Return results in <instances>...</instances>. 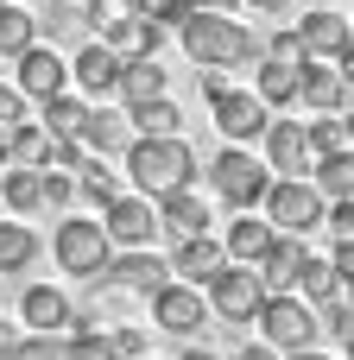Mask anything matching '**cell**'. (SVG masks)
I'll return each instance as SVG.
<instances>
[{
    "label": "cell",
    "mask_w": 354,
    "mask_h": 360,
    "mask_svg": "<svg viewBox=\"0 0 354 360\" xmlns=\"http://www.w3.org/2000/svg\"><path fill=\"white\" fill-rule=\"evenodd\" d=\"M203 316H209V297H203L196 285L165 278V285L152 291V323H158L165 335H177V342H190V335L203 329Z\"/></svg>",
    "instance_id": "11"
},
{
    "label": "cell",
    "mask_w": 354,
    "mask_h": 360,
    "mask_svg": "<svg viewBox=\"0 0 354 360\" xmlns=\"http://www.w3.org/2000/svg\"><path fill=\"white\" fill-rule=\"evenodd\" d=\"M127 6H133L139 19H158V25H177V19H184V13H190L196 0H127Z\"/></svg>",
    "instance_id": "39"
},
{
    "label": "cell",
    "mask_w": 354,
    "mask_h": 360,
    "mask_svg": "<svg viewBox=\"0 0 354 360\" xmlns=\"http://www.w3.org/2000/svg\"><path fill=\"white\" fill-rule=\"evenodd\" d=\"M38 259V234L25 221H0V272H25Z\"/></svg>",
    "instance_id": "28"
},
{
    "label": "cell",
    "mask_w": 354,
    "mask_h": 360,
    "mask_svg": "<svg viewBox=\"0 0 354 360\" xmlns=\"http://www.w3.org/2000/svg\"><path fill=\"white\" fill-rule=\"evenodd\" d=\"M38 25L51 32V44H63V38H82V32H89V19H82V0H51V6L38 13Z\"/></svg>",
    "instance_id": "31"
},
{
    "label": "cell",
    "mask_w": 354,
    "mask_h": 360,
    "mask_svg": "<svg viewBox=\"0 0 354 360\" xmlns=\"http://www.w3.org/2000/svg\"><path fill=\"white\" fill-rule=\"evenodd\" d=\"M127 177H133L139 196L158 202V196L196 184V152L177 133H139V139H127Z\"/></svg>",
    "instance_id": "2"
},
{
    "label": "cell",
    "mask_w": 354,
    "mask_h": 360,
    "mask_svg": "<svg viewBox=\"0 0 354 360\" xmlns=\"http://www.w3.org/2000/svg\"><path fill=\"white\" fill-rule=\"evenodd\" d=\"M108 342H114V354H120V360H139V354H146V335H139V329H114Z\"/></svg>",
    "instance_id": "43"
},
{
    "label": "cell",
    "mask_w": 354,
    "mask_h": 360,
    "mask_svg": "<svg viewBox=\"0 0 354 360\" xmlns=\"http://www.w3.org/2000/svg\"><path fill=\"white\" fill-rule=\"evenodd\" d=\"M70 310H76V304H70L63 291H51V285H32V291L19 297V316H25L38 335H57V329H70Z\"/></svg>",
    "instance_id": "22"
},
{
    "label": "cell",
    "mask_w": 354,
    "mask_h": 360,
    "mask_svg": "<svg viewBox=\"0 0 354 360\" xmlns=\"http://www.w3.org/2000/svg\"><path fill=\"white\" fill-rule=\"evenodd\" d=\"M298 38H304V57H323V63H336V57H342V44L354 38V25L336 13V6H310V13L298 19Z\"/></svg>",
    "instance_id": "15"
},
{
    "label": "cell",
    "mask_w": 354,
    "mask_h": 360,
    "mask_svg": "<svg viewBox=\"0 0 354 360\" xmlns=\"http://www.w3.org/2000/svg\"><path fill=\"white\" fill-rule=\"evenodd\" d=\"M342 139H348V146H354V108H348V114H342Z\"/></svg>",
    "instance_id": "48"
},
{
    "label": "cell",
    "mask_w": 354,
    "mask_h": 360,
    "mask_svg": "<svg viewBox=\"0 0 354 360\" xmlns=\"http://www.w3.org/2000/svg\"><path fill=\"white\" fill-rule=\"evenodd\" d=\"M6 342H13V335H6V323H0V348H6Z\"/></svg>",
    "instance_id": "53"
},
{
    "label": "cell",
    "mask_w": 354,
    "mask_h": 360,
    "mask_svg": "<svg viewBox=\"0 0 354 360\" xmlns=\"http://www.w3.org/2000/svg\"><path fill=\"white\" fill-rule=\"evenodd\" d=\"M196 6H215V13H228V6H234V0H196Z\"/></svg>",
    "instance_id": "51"
},
{
    "label": "cell",
    "mask_w": 354,
    "mask_h": 360,
    "mask_svg": "<svg viewBox=\"0 0 354 360\" xmlns=\"http://www.w3.org/2000/svg\"><path fill=\"white\" fill-rule=\"evenodd\" d=\"M76 146H82V152H101V158H108V152H127V120L108 114V108H89L82 127H76Z\"/></svg>",
    "instance_id": "23"
},
{
    "label": "cell",
    "mask_w": 354,
    "mask_h": 360,
    "mask_svg": "<svg viewBox=\"0 0 354 360\" xmlns=\"http://www.w3.org/2000/svg\"><path fill=\"white\" fill-rule=\"evenodd\" d=\"M57 89H70V63L57 57V44L19 51V95H25V101H44V95H57Z\"/></svg>",
    "instance_id": "14"
},
{
    "label": "cell",
    "mask_w": 354,
    "mask_h": 360,
    "mask_svg": "<svg viewBox=\"0 0 354 360\" xmlns=\"http://www.w3.org/2000/svg\"><path fill=\"white\" fill-rule=\"evenodd\" d=\"M44 152V127L38 120H13L6 127V165H38Z\"/></svg>",
    "instance_id": "32"
},
{
    "label": "cell",
    "mask_w": 354,
    "mask_h": 360,
    "mask_svg": "<svg viewBox=\"0 0 354 360\" xmlns=\"http://www.w3.org/2000/svg\"><path fill=\"white\" fill-rule=\"evenodd\" d=\"M0 360H63V342H57V335H38V329H32V335L6 342V348H0Z\"/></svg>",
    "instance_id": "37"
},
{
    "label": "cell",
    "mask_w": 354,
    "mask_h": 360,
    "mask_svg": "<svg viewBox=\"0 0 354 360\" xmlns=\"http://www.w3.org/2000/svg\"><path fill=\"white\" fill-rule=\"evenodd\" d=\"M279 360H323L317 348H291V354H279Z\"/></svg>",
    "instance_id": "47"
},
{
    "label": "cell",
    "mask_w": 354,
    "mask_h": 360,
    "mask_svg": "<svg viewBox=\"0 0 354 360\" xmlns=\"http://www.w3.org/2000/svg\"><path fill=\"white\" fill-rule=\"evenodd\" d=\"M177 38H184V51H190L203 70H241V63H260V38H253L241 19L215 13V6H190V13L177 19Z\"/></svg>",
    "instance_id": "1"
},
{
    "label": "cell",
    "mask_w": 354,
    "mask_h": 360,
    "mask_svg": "<svg viewBox=\"0 0 354 360\" xmlns=\"http://www.w3.org/2000/svg\"><path fill=\"white\" fill-rule=\"evenodd\" d=\"M70 202H76V177L70 171H44V209H70Z\"/></svg>",
    "instance_id": "41"
},
{
    "label": "cell",
    "mask_w": 354,
    "mask_h": 360,
    "mask_svg": "<svg viewBox=\"0 0 354 360\" xmlns=\"http://www.w3.org/2000/svg\"><path fill=\"white\" fill-rule=\"evenodd\" d=\"M209 190L241 215V209H260V202H266L272 171H266L247 146H222V152H215V165H209Z\"/></svg>",
    "instance_id": "4"
},
{
    "label": "cell",
    "mask_w": 354,
    "mask_h": 360,
    "mask_svg": "<svg viewBox=\"0 0 354 360\" xmlns=\"http://www.w3.org/2000/svg\"><path fill=\"white\" fill-rule=\"evenodd\" d=\"M304 139H310V158H329V152H342L348 139H342V114H317L310 127H304Z\"/></svg>",
    "instance_id": "34"
},
{
    "label": "cell",
    "mask_w": 354,
    "mask_h": 360,
    "mask_svg": "<svg viewBox=\"0 0 354 360\" xmlns=\"http://www.w3.org/2000/svg\"><path fill=\"white\" fill-rule=\"evenodd\" d=\"M0 165H6V127H0Z\"/></svg>",
    "instance_id": "52"
},
{
    "label": "cell",
    "mask_w": 354,
    "mask_h": 360,
    "mask_svg": "<svg viewBox=\"0 0 354 360\" xmlns=\"http://www.w3.org/2000/svg\"><path fill=\"white\" fill-rule=\"evenodd\" d=\"M209 114H215V127H222L228 146H253V139L272 127V108H266L253 89H228V82L209 95Z\"/></svg>",
    "instance_id": "8"
},
{
    "label": "cell",
    "mask_w": 354,
    "mask_h": 360,
    "mask_svg": "<svg viewBox=\"0 0 354 360\" xmlns=\"http://www.w3.org/2000/svg\"><path fill=\"white\" fill-rule=\"evenodd\" d=\"M291 291H298L304 304H317V310H323V304H336V297H342V278H336V266H329V259H310V253H304V266H298V285H291Z\"/></svg>",
    "instance_id": "27"
},
{
    "label": "cell",
    "mask_w": 354,
    "mask_h": 360,
    "mask_svg": "<svg viewBox=\"0 0 354 360\" xmlns=\"http://www.w3.org/2000/svg\"><path fill=\"white\" fill-rule=\"evenodd\" d=\"M63 360H120V354H114V342H108L101 329H76V335L63 342Z\"/></svg>",
    "instance_id": "38"
},
{
    "label": "cell",
    "mask_w": 354,
    "mask_h": 360,
    "mask_svg": "<svg viewBox=\"0 0 354 360\" xmlns=\"http://www.w3.org/2000/svg\"><path fill=\"white\" fill-rule=\"evenodd\" d=\"M139 360H152V354H139Z\"/></svg>",
    "instance_id": "55"
},
{
    "label": "cell",
    "mask_w": 354,
    "mask_h": 360,
    "mask_svg": "<svg viewBox=\"0 0 354 360\" xmlns=\"http://www.w3.org/2000/svg\"><path fill=\"white\" fill-rule=\"evenodd\" d=\"M133 127H139V133H177V127H184V114H177V101H171V95H158V101L133 108Z\"/></svg>",
    "instance_id": "33"
},
{
    "label": "cell",
    "mask_w": 354,
    "mask_h": 360,
    "mask_svg": "<svg viewBox=\"0 0 354 360\" xmlns=\"http://www.w3.org/2000/svg\"><path fill=\"white\" fill-rule=\"evenodd\" d=\"M310 184L323 190V202H342V196H354V146L329 152V158H317V165H310Z\"/></svg>",
    "instance_id": "25"
},
{
    "label": "cell",
    "mask_w": 354,
    "mask_h": 360,
    "mask_svg": "<svg viewBox=\"0 0 354 360\" xmlns=\"http://www.w3.org/2000/svg\"><path fill=\"white\" fill-rule=\"evenodd\" d=\"M165 278H171V259H158L152 247H120V253H108V266H101L89 285H101V291H133V297H152Z\"/></svg>",
    "instance_id": "7"
},
{
    "label": "cell",
    "mask_w": 354,
    "mask_h": 360,
    "mask_svg": "<svg viewBox=\"0 0 354 360\" xmlns=\"http://www.w3.org/2000/svg\"><path fill=\"white\" fill-rule=\"evenodd\" d=\"M266 171L272 177H304L317 158H310V139H304V120H272L266 133Z\"/></svg>",
    "instance_id": "13"
},
{
    "label": "cell",
    "mask_w": 354,
    "mask_h": 360,
    "mask_svg": "<svg viewBox=\"0 0 354 360\" xmlns=\"http://www.w3.org/2000/svg\"><path fill=\"white\" fill-rule=\"evenodd\" d=\"M348 76L336 70V63H323V57H304L298 63V101L304 108H317V114H342L348 108Z\"/></svg>",
    "instance_id": "12"
},
{
    "label": "cell",
    "mask_w": 354,
    "mask_h": 360,
    "mask_svg": "<svg viewBox=\"0 0 354 360\" xmlns=\"http://www.w3.org/2000/svg\"><path fill=\"white\" fill-rule=\"evenodd\" d=\"M114 95H120L127 108H146V101H158V95H165V70H158V57H127V63H120V82H114Z\"/></svg>",
    "instance_id": "20"
},
{
    "label": "cell",
    "mask_w": 354,
    "mask_h": 360,
    "mask_svg": "<svg viewBox=\"0 0 354 360\" xmlns=\"http://www.w3.org/2000/svg\"><path fill=\"white\" fill-rule=\"evenodd\" d=\"M51 253H57V266H63V272H76V278H95V272L108 266L114 240L101 234V221H57V234H51Z\"/></svg>",
    "instance_id": "9"
},
{
    "label": "cell",
    "mask_w": 354,
    "mask_h": 360,
    "mask_svg": "<svg viewBox=\"0 0 354 360\" xmlns=\"http://www.w3.org/2000/svg\"><path fill=\"white\" fill-rule=\"evenodd\" d=\"M0 171H6V165H0Z\"/></svg>",
    "instance_id": "56"
},
{
    "label": "cell",
    "mask_w": 354,
    "mask_h": 360,
    "mask_svg": "<svg viewBox=\"0 0 354 360\" xmlns=\"http://www.w3.org/2000/svg\"><path fill=\"white\" fill-rule=\"evenodd\" d=\"M0 202H6L13 215L44 209V171H38V165H13V171H0Z\"/></svg>",
    "instance_id": "24"
},
{
    "label": "cell",
    "mask_w": 354,
    "mask_h": 360,
    "mask_svg": "<svg viewBox=\"0 0 354 360\" xmlns=\"http://www.w3.org/2000/svg\"><path fill=\"white\" fill-rule=\"evenodd\" d=\"M120 51L114 44H101V38H82L76 44V63H70V76L89 89V95H114V82H120Z\"/></svg>",
    "instance_id": "16"
},
{
    "label": "cell",
    "mask_w": 354,
    "mask_h": 360,
    "mask_svg": "<svg viewBox=\"0 0 354 360\" xmlns=\"http://www.w3.org/2000/svg\"><path fill=\"white\" fill-rule=\"evenodd\" d=\"M222 266H228V253H222L215 234H190V240H177V253H171V272H177L184 285H196V291H203Z\"/></svg>",
    "instance_id": "17"
},
{
    "label": "cell",
    "mask_w": 354,
    "mask_h": 360,
    "mask_svg": "<svg viewBox=\"0 0 354 360\" xmlns=\"http://www.w3.org/2000/svg\"><path fill=\"white\" fill-rule=\"evenodd\" d=\"M241 360H279V348H272V342H247V348H241Z\"/></svg>",
    "instance_id": "45"
},
{
    "label": "cell",
    "mask_w": 354,
    "mask_h": 360,
    "mask_svg": "<svg viewBox=\"0 0 354 360\" xmlns=\"http://www.w3.org/2000/svg\"><path fill=\"white\" fill-rule=\"evenodd\" d=\"M13 120H25V95L19 89H0V127H13Z\"/></svg>",
    "instance_id": "44"
},
{
    "label": "cell",
    "mask_w": 354,
    "mask_h": 360,
    "mask_svg": "<svg viewBox=\"0 0 354 360\" xmlns=\"http://www.w3.org/2000/svg\"><path fill=\"white\" fill-rule=\"evenodd\" d=\"M310 6H336V0H310Z\"/></svg>",
    "instance_id": "54"
},
{
    "label": "cell",
    "mask_w": 354,
    "mask_h": 360,
    "mask_svg": "<svg viewBox=\"0 0 354 360\" xmlns=\"http://www.w3.org/2000/svg\"><path fill=\"white\" fill-rule=\"evenodd\" d=\"M82 158H89V152H82L70 133H44V152H38V165H44V171H76Z\"/></svg>",
    "instance_id": "35"
},
{
    "label": "cell",
    "mask_w": 354,
    "mask_h": 360,
    "mask_svg": "<svg viewBox=\"0 0 354 360\" xmlns=\"http://www.w3.org/2000/svg\"><path fill=\"white\" fill-rule=\"evenodd\" d=\"M272 240H279V228H272L266 215L241 209V221H228V234H222V253H228V259H241V266H260Z\"/></svg>",
    "instance_id": "18"
},
{
    "label": "cell",
    "mask_w": 354,
    "mask_h": 360,
    "mask_svg": "<svg viewBox=\"0 0 354 360\" xmlns=\"http://www.w3.org/2000/svg\"><path fill=\"white\" fill-rule=\"evenodd\" d=\"M260 57H279V63H304V38H298V25H285L279 38H266V44H260Z\"/></svg>",
    "instance_id": "40"
},
{
    "label": "cell",
    "mask_w": 354,
    "mask_h": 360,
    "mask_svg": "<svg viewBox=\"0 0 354 360\" xmlns=\"http://www.w3.org/2000/svg\"><path fill=\"white\" fill-rule=\"evenodd\" d=\"M247 6H260V13H279V6H285V0H247Z\"/></svg>",
    "instance_id": "50"
},
{
    "label": "cell",
    "mask_w": 354,
    "mask_h": 360,
    "mask_svg": "<svg viewBox=\"0 0 354 360\" xmlns=\"http://www.w3.org/2000/svg\"><path fill=\"white\" fill-rule=\"evenodd\" d=\"M323 228H329L336 240H354V196H342V202L323 209Z\"/></svg>",
    "instance_id": "42"
},
{
    "label": "cell",
    "mask_w": 354,
    "mask_h": 360,
    "mask_svg": "<svg viewBox=\"0 0 354 360\" xmlns=\"http://www.w3.org/2000/svg\"><path fill=\"white\" fill-rule=\"evenodd\" d=\"M158 228H171L177 240L209 234V202H203L196 190H171V196H158Z\"/></svg>",
    "instance_id": "19"
},
{
    "label": "cell",
    "mask_w": 354,
    "mask_h": 360,
    "mask_svg": "<svg viewBox=\"0 0 354 360\" xmlns=\"http://www.w3.org/2000/svg\"><path fill=\"white\" fill-rule=\"evenodd\" d=\"M260 342H272L279 354H291V348H317V335H323V316H317V304H304L298 291H266V304H260Z\"/></svg>",
    "instance_id": "3"
},
{
    "label": "cell",
    "mask_w": 354,
    "mask_h": 360,
    "mask_svg": "<svg viewBox=\"0 0 354 360\" xmlns=\"http://www.w3.org/2000/svg\"><path fill=\"white\" fill-rule=\"evenodd\" d=\"M304 253H310V247H304L298 234H279V240L266 247V259H260L253 272L266 278V291H291V285H298V266H304Z\"/></svg>",
    "instance_id": "21"
},
{
    "label": "cell",
    "mask_w": 354,
    "mask_h": 360,
    "mask_svg": "<svg viewBox=\"0 0 354 360\" xmlns=\"http://www.w3.org/2000/svg\"><path fill=\"white\" fill-rule=\"evenodd\" d=\"M336 70L348 76V89H354V38H348V44H342V57H336Z\"/></svg>",
    "instance_id": "46"
},
{
    "label": "cell",
    "mask_w": 354,
    "mask_h": 360,
    "mask_svg": "<svg viewBox=\"0 0 354 360\" xmlns=\"http://www.w3.org/2000/svg\"><path fill=\"white\" fill-rule=\"evenodd\" d=\"M184 360H222V354H209V348H184Z\"/></svg>",
    "instance_id": "49"
},
{
    "label": "cell",
    "mask_w": 354,
    "mask_h": 360,
    "mask_svg": "<svg viewBox=\"0 0 354 360\" xmlns=\"http://www.w3.org/2000/svg\"><path fill=\"white\" fill-rule=\"evenodd\" d=\"M38 44V19L25 6H0V57H19Z\"/></svg>",
    "instance_id": "30"
},
{
    "label": "cell",
    "mask_w": 354,
    "mask_h": 360,
    "mask_svg": "<svg viewBox=\"0 0 354 360\" xmlns=\"http://www.w3.org/2000/svg\"><path fill=\"white\" fill-rule=\"evenodd\" d=\"M101 234L114 240V247H152V234H158V202L152 196H114V202H101Z\"/></svg>",
    "instance_id": "10"
},
{
    "label": "cell",
    "mask_w": 354,
    "mask_h": 360,
    "mask_svg": "<svg viewBox=\"0 0 354 360\" xmlns=\"http://www.w3.org/2000/svg\"><path fill=\"white\" fill-rule=\"evenodd\" d=\"M76 171H82V177H76V190H82V196H89V202H95V209H101V202H114V196H120V177H114V171H101V165H89V158H82V165H76Z\"/></svg>",
    "instance_id": "36"
},
{
    "label": "cell",
    "mask_w": 354,
    "mask_h": 360,
    "mask_svg": "<svg viewBox=\"0 0 354 360\" xmlns=\"http://www.w3.org/2000/svg\"><path fill=\"white\" fill-rule=\"evenodd\" d=\"M260 209H266V221H272L279 234H298V240H304V234L323 228V209H329V202H323V190H317L310 177H272V190H266Z\"/></svg>",
    "instance_id": "5"
},
{
    "label": "cell",
    "mask_w": 354,
    "mask_h": 360,
    "mask_svg": "<svg viewBox=\"0 0 354 360\" xmlns=\"http://www.w3.org/2000/svg\"><path fill=\"white\" fill-rule=\"evenodd\" d=\"M203 297H209V310H215L222 323H253V316H260V304H266V278H260L253 266L228 259V266L203 285Z\"/></svg>",
    "instance_id": "6"
},
{
    "label": "cell",
    "mask_w": 354,
    "mask_h": 360,
    "mask_svg": "<svg viewBox=\"0 0 354 360\" xmlns=\"http://www.w3.org/2000/svg\"><path fill=\"white\" fill-rule=\"evenodd\" d=\"M82 114H89V101L82 95H70V89H57V95H44V133H70L76 139V127H82Z\"/></svg>",
    "instance_id": "29"
},
{
    "label": "cell",
    "mask_w": 354,
    "mask_h": 360,
    "mask_svg": "<svg viewBox=\"0 0 354 360\" xmlns=\"http://www.w3.org/2000/svg\"><path fill=\"white\" fill-rule=\"evenodd\" d=\"M253 95L266 108H291L298 101V63H279V57H260V76H253Z\"/></svg>",
    "instance_id": "26"
}]
</instances>
